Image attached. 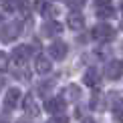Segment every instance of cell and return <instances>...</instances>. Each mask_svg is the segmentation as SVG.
Wrapping results in <instances>:
<instances>
[{
    "label": "cell",
    "instance_id": "cell-1",
    "mask_svg": "<svg viewBox=\"0 0 123 123\" xmlns=\"http://www.w3.org/2000/svg\"><path fill=\"white\" fill-rule=\"evenodd\" d=\"M20 32H22V24L18 20H10V22L0 26V40L2 43H12L14 38L20 37Z\"/></svg>",
    "mask_w": 123,
    "mask_h": 123
},
{
    "label": "cell",
    "instance_id": "cell-2",
    "mask_svg": "<svg viewBox=\"0 0 123 123\" xmlns=\"http://www.w3.org/2000/svg\"><path fill=\"white\" fill-rule=\"evenodd\" d=\"M91 34H93L95 40H103L105 43V40H111L115 37V28L111 26V24H107V22H101V24H97V26L93 28Z\"/></svg>",
    "mask_w": 123,
    "mask_h": 123
},
{
    "label": "cell",
    "instance_id": "cell-3",
    "mask_svg": "<svg viewBox=\"0 0 123 123\" xmlns=\"http://www.w3.org/2000/svg\"><path fill=\"white\" fill-rule=\"evenodd\" d=\"M121 75H123V65H121V61L113 59V61H109V63L105 65V77H107V79L119 81Z\"/></svg>",
    "mask_w": 123,
    "mask_h": 123
},
{
    "label": "cell",
    "instance_id": "cell-4",
    "mask_svg": "<svg viewBox=\"0 0 123 123\" xmlns=\"http://www.w3.org/2000/svg\"><path fill=\"white\" fill-rule=\"evenodd\" d=\"M30 57V47H26V44H20V47H16L12 50V63L16 65V67H24L26 65V61Z\"/></svg>",
    "mask_w": 123,
    "mask_h": 123
},
{
    "label": "cell",
    "instance_id": "cell-5",
    "mask_svg": "<svg viewBox=\"0 0 123 123\" xmlns=\"http://www.w3.org/2000/svg\"><path fill=\"white\" fill-rule=\"evenodd\" d=\"M67 53H69V47H67V43H63V40H55L49 47V57L55 59V61H63L67 57Z\"/></svg>",
    "mask_w": 123,
    "mask_h": 123
},
{
    "label": "cell",
    "instance_id": "cell-6",
    "mask_svg": "<svg viewBox=\"0 0 123 123\" xmlns=\"http://www.w3.org/2000/svg\"><path fill=\"white\" fill-rule=\"evenodd\" d=\"M20 97H22L20 89H16V87L8 89V91H6V95H4V109H6V111H12L14 107L20 103Z\"/></svg>",
    "mask_w": 123,
    "mask_h": 123
},
{
    "label": "cell",
    "instance_id": "cell-7",
    "mask_svg": "<svg viewBox=\"0 0 123 123\" xmlns=\"http://www.w3.org/2000/svg\"><path fill=\"white\" fill-rule=\"evenodd\" d=\"M44 109H47L49 113H53V115L63 113V109H65V101H63V97H49V99L44 101Z\"/></svg>",
    "mask_w": 123,
    "mask_h": 123
},
{
    "label": "cell",
    "instance_id": "cell-8",
    "mask_svg": "<svg viewBox=\"0 0 123 123\" xmlns=\"http://www.w3.org/2000/svg\"><path fill=\"white\" fill-rule=\"evenodd\" d=\"M99 81H101L99 69H97V67H89V69L85 71V75H83V83L87 87H97V85H99Z\"/></svg>",
    "mask_w": 123,
    "mask_h": 123
},
{
    "label": "cell",
    "instance_id": "cell-9",
    "mask_svg": "<svg viewBox=\"0 0 123 123\" xmlns=\"http://www.w3.org/2000/svg\"><path fill=\"white\" fill-rule=\"evenodd\" d=\"M67 24H69V28H73V30H81L85 26V16L79 12V10H73V12L67 16Z\"/></svg>",
    "mask_w": 123,
    "mask_h": 123
},
{
    "label": "cell",
    "instance_id": "cell-10",
    "mask_svg": "<svg viewBox=\"0 0 123 123\" xmlns=\"http://www.w3.org/2000/svg\"><path fill=\"white\" fill-rule=\"evenodd\" d=\"M43 34L44 37H57V34L63 30V24L61 22H57V20H47V22L43 24Z\"/></svg>",
    "mask_w": 123,
    "mask_h": 123
},
{
    "label": "cell",
    "instance_id": "cell-11",
    "mask_svg": "<svg viewBox=\"0 0 123 123\" xmlns=\"http://www.w3.org/2000/svg\"><path fill=\"white\" fill-rule=\"evenodd\" d=\"M34 69H37V73H40V75L50 73V69H53L50 59H47V55H38L37 61H34Z\"/></svg>",
    "mask_w": 123,
    "mask_h": 123
},
{
    "label": "cell",
    "instance_id": "cell-12",
    "mask_svg": "<svg viewBox=\"0 0 123 123\" xmlns=\"http://www.w3.org/2000/svg\"><path fill=\"white\" fill-rule=\"evenodd\" d=\"M22 105H24V111H26L30 117H37L40 113V109H38V105H37V99H34V95H30V93L24 97Z\"/></svg>",
    "mask_w": 123,
    "mask_h": 123
},
{
    "label": "cell",
    "instance_id": "cell-13",
    "mask_svg": "<svg viewBox=\"0 0 123 123\" xmlns=\"http://www.w3.org/2000/svg\"><path fill=\"white\" fill-rule=\"evenodd\" d=\"M103 107H105V103H103V93H101V91H95V93L91 95V109L101 111Z\"/></svg>",
    "mask_w": 123,
    "mask_h": 123
},
{
    "label": "cell",
    "instance_id": "cell-14",
    "mask_svg": "<svg viewBox=\"0 0 123 123\" xmlns=\"http://www.w3.org/2000/svg\"><path fill=\"white\" fill-rule=\"evenodd\" d=\"M40 12H43V16H44V18L53 20V16H55V14H59V8L47 2V4H43V6H40Z\"/></svg>",
    "mask_w": 123,
    "mask_h": 123
},
{
    "label": "cell",
    "instance_id": "cell-15",
    "mask_svg": "<svg viewBox=\"0 0 123 123\" xmlns=\"http://www.w3.org/2000/svg\"><path fill=\"white\" fill-rule=\"evenodd\" d=\"M65 95H67V99H69V101H77L81 97L79 85H69V87H67V91H65Z\"/></svg>",
    "mask_w": 123,
    "mask_h": 123
},
{
    "label": "cell",
    "instance_id": "cell-16",
    "mask_svg": "<svg viewBox=\"0 0 123 123\" xmlns=\"http://www.w3.org/2000/svg\"><path fill=\"white\" fill-rule=\"evenodd\" d=\"M113 117L117 121H121V99H119V93H113Z\"/></svg>",
    "mask_w": 123,
    "mask_h": 123
},
{
    "label": "cell",
    "instance_id": "cell-17",
    "mask_svg": "<svg viewBox=\"0 0 123 123\" xmlns=\"http://www.w3.org/2000/svg\"><path fill=\"white\" fill-rule=\"evenodd\" d=\"M97 16H99V18H113L115 16V10H113V6H111V8H101V10H97Z\"/></svg>",
    "mask_w": 123,
    "mask_h": 123
},
{
    "label": "cell",
    "instance_id": "cell-18",
    "mask_svg": "<svg viewBox=\"0 0 123 123\" xmlns=\"http://www.w3.org/2000/svg\"><path fill=\"white\" fill-rule=\"evenodd\" d=\"M53 85H55V81H44V83H40V85H38V93L47 97V93L53 89Z\"/></svg>",
    "mask_w": 123,
    "mask_h": 123
},
{
    "label": "cell",
    "instance_id": "cell-19",
    "mask_svg": "<svg viewBox=\"0 0 123 123\" xmlns=\"http://www.w3.org/2000/svg\"><path fill=\"white\" fill-rule=\"evenodd\" d=\"M49 123H69V117L65 113H57V115H53L49 119Z\"/></svg>",
    "mask_w": 123,
    "mask_h": 123
},
{
    "label": "cell",
    "instance_id": "cell-20",
    "mask_svg": "<svg viewBox=\"0 0 123 123\" xmlns=\"http://www.w3.org/2000/svg\"><path fill=\"white\" fill-rule=\"evenodd\" d=\"M113 6V0H95V8L101 10V8H111Z\"/></svg>",
    "mask_w": 123,
    "mask_h": 123
},
{
    "label": "cell",
    "instance_id": "cell-21",
    "mask_svg": "<svg viewBox=\"0 0 123 123\" xmlns=\"http://www.w3.org/2000/svg\"><path fill=\"white\" fill-rule=\"evenodd\" d=\"M20 4V0H4V8L6 10H16Z\"/></svg>",
    "mask_w": 123,
    "mask_h": 123
},
{
    "label": "cell",
    "instance_id": "cell-22",
    "mask_svg": "<svg viewBox=\"0 0 123 123\" xmlns=\"http://www.w3.org/2000/svg\"><path fill=\"white\" fill-rule=\"evenodd\" d=\"M67 4H69V6H73V8L77 10V8H81V6L85 4V0H67Z\"/></svg>",
    "mask_w": 123,
    "mask_h": 123
},
{
    "label": "cell",
    "instance_id": "cell-23",
    "mask_svg": "<svg viewBox=\"0 0 123 123\" xmlns=\"http://www.w3.org/2000/svg\"><path fill=\"white\" fill-rule=\"evenodd\" d=\"M6 61H8V57H6L4 53H0V71H4V69L8 67V63H6Z\"/></svg>",
    "mask_w": 123,
    "mask_h": 123
},
{
    "label": "cell",
    "instance_id": "cell-24",
    "mask_svg": "<svg viewBox=\"0 0 123 123\" xmlns=\"http://www.w3.org/2000/svg\"><path fill=\"white\" fill-rule=\"evenodd\" d=\"M83 123H95V119H91V117H85V119H83Z\"/></svg>",
    "mask_w": 123,
    "mask_h": 123
},
{
    "label": "cell",
    "instance_id": "cell-25",
    "mask_svg": "<svg viewBox=\"0 0 123 123\" xmlns=\"http://www.w3.org/2000/svg\"><path fill=\"white\" fill-rule=\"evenodd\" d=\"M0 22H2V16H0Z\"/></svg>",
    "mask_w": 123,
    "mask_h": 123
}]
</instances>
